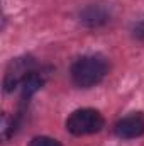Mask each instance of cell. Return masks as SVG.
Wrapping results in <instances>:
<instances>
[{
    "label": "cell",
    "mask_w": 144,
    "mask_h": 146,
    "mask_svg": "<svg viewBox=\"0 0 144 146\" xmlns=\"http://www.w3.org/2000/svg\"><path fill=\"white\" fill-rule=\"evenodd\" d=\"M110 72V61L102 53H90L71 63L70 76L78 88H93L100 85Z\"/></svg>",
    "instance_id": "obj_1"
},
{
    "label": "cell",
    "mask_w": 144,
    "mask_h": 146,
    "mask_svg": "<svg viewBox=\"0 0 144 146\" xmlns=\"http://www.w3.org/2000/svg\"><path fill=\"white\" fill-rule=\"evenodd\" d=\"M65 127L71 136H76V138L92 136L100 133L105 127V117L102 115L100 110L93 107H81V109L73 110L68 115Z\"/></svg>",
    "instance_id": "obj_2"
},
{
    "label": "cell",
    "mask_w": 144,
    "mask_h": 146,
    "mask_svg": "<svg viewBox=\"0 0 144 146\" xmlns=\"http://www.w3.org/2000/svg\"><path fill=\"white\" fill-rule=\"evenodd\" d=\"M39 65H37L36 58L31 56V54H24V56H19V58H14L7 70H5V76H3V92L5 94H12L14 90L20 88L22 83L26 82V78L31 75V73L37 70Z\"/></svg>",
    "instance_id": "obj_3"
},
{
    "label": "cell",
    "mask_w": 144,
    "mask_h": 146,
    "mask_svg": "<svg viewBox=\"0 0 144 146\" xmlns=\"http://www.w3.org/2000/svg\"><path fill=\"white\" fill-rule=\"evenodd\" d=\"M114 134L119 139L131 141L144 136V114L143 112H131L120 117L114 124Z\"/></svg>",
    "instance_id": "obj_4"
},
{
    "label": "cell",
    "mask_w": 144,
    "mask_h": 146,
    "mask_svg": "<svg viewBox=\"0 0 144 146\" xmlns=\"http://www.w3.org/2000/svg\"><path fill=\"white\" fill-rule=\"evenodd\" d=\"M110 19H112V10L105 3H88L78 14L80 24L88 29H100L107 26Z\"/></svg>",
    "instance_id": "obj_5"
},
{
    "label": "cell",
    "mask_w": 144,
    "mask_h": 146,
    "mask_svg": "<svg viewBox=\"0 0 144 146\" xmlns=\"http://www.w3.org/2000/svg\"><path fill=\"white\" fill-rule=\"evenodd\" d=\"M51 72H53V68H49V66H39L37 70H34V72L26 78V82H24L22 87H20L22 102H29V99H31L34 94H37V92L46 85V82H48Z\"/></svg>",
    "instance_id": "obj_6"
},
{
    "label": "cell",
    "mask_w": 144,
    "mask_h": 146,
    "mask_svg": "<svg viewBox=\"0 0 144 146\" xmlns=\"http://www.w3.org/2000/svg\"><path fill=\"white\" fill-rule=\"evenodd\" d=\"M29 146H63V145H61L59 139L51 138V136H34L29 141Z\"/></svg>",
    "instance_id": "obj_7"
},
{
    "label": "cell",
    "mask_w": 144,
    "mask_h": 146,
    "mask_svg": "<svg viewBox=\"0 0 144 146\" xmlns=\"http://www.w3.org/2000/svg\"><path fill=\"white\" fill-rule=\"evenodd\" d=\"M131 36H132V39H136L139 42H144V15L132 22V26H131Z\"/></svg>",
    "instance_id": "obj_8"
}]
</instances>
